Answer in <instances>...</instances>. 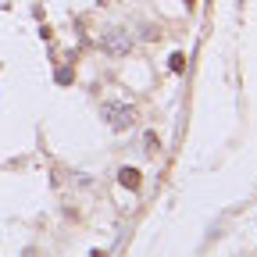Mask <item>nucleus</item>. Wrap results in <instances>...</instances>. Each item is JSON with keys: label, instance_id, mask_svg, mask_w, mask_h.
<instances>
[{"label": "nucleus", "instance_id": "f257e3e1", "mask_svg": "<svg viewBox=\"0 0 257 257\" xmlns=\"http://www.w3.org/2000/svg\"><path fill=\"white\" fill-rule=\"evenodd\" d=\"M100 47L111 54V57H125L128 50H133V32H128V29H107L104 32V36H100Z\"/></svg>", "mask_w": 257, "mask_h": 257}, {"label": "nucleus", "instance_id": "f03ea898", "mask_svg": "<svg viewBox=\"0 0 257 257\" xmlns=\"http://www.w3.org/2000/svg\"><path fill=\"white\" fill-rule=\"evenodd\" d=\"M104 121L111 128H128L136 121V107L133 104H121V100H107L104 104Z\"/></svg>", "mask_w": 257, "mask_h": 257}]
</instances>
